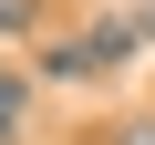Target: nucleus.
<instances>
[{
  "mask_svg": "<svg viewBox=\"0 0 155 145\" xmlns=\"http://www.w3.org/2000/svg\"><path fill=\"white\" fill-rule=\"evenodd\" d=\"M83 42H93V62H104V72H124V62L145 52V42H134V21H93Z\"/></svg>",
  "mask_w": 155,
  "mask_h": 145,
  "instance_id": "1",
  "label": "nucleus"
},
{
  "mask_svg": "<svg viewBox=\"0 0 155 145\" xmlns=\"http://www.w3.org/2000/svg\"><path fill=\"white\" fill-rule=\"evenodd\" d=\"M21 135H31V83L0 72V145H21Z\"/></svg>",
  "mask_w": 155,
  "mask_h": 145,
  "instance_id": "2",
  "label": "nucleus"
},
{
  "mask_svg": "<svg viewBox=\"0 0 155 145\" xmlns=\"http://www.w3.org/2000/svg\"><path fill=\"white\" fill-rule=\"evenodd\" d=\"M31 11H41V0H0V31H31Z\"/></svg>",
  "mask_w": 155,
  "mask_h": 145,
  "instance_id": "3",
  "label": "nucleus"
},
{
  "mask_svg": "<svg viewBox=\"0 0 155 145\" xmlns=\"http://www.w3.org/2000/svg\"><path fill=\"white\" fill-rule=\"evenodd\" d=\"M114 145H155V114H134V124H124V135H114Z\"/></svg>",
  "mask_w": 155,
  "mask_h": 145,
  "instance_id": "4",
  "label": "nucleus"
},
{
  "mask_svg": "<svg viewBox=\"0 0 155 145\" xmlns=\"http://www.w3.org/2000/svg\"><path fill=\"white\" fill-rule=\"evenodd\" d=\"M124 21H134V42H155V0H145V11H124Z\"/></svg>",
  "mask_w": 155,
  "mask_h": 145,
  "instance_id": "5",
  "label": "nucleus"
}]
</instances>
